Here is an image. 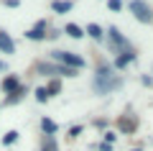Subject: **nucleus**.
<instances>
[{
    "label": "nucleus",
    "mask_w": 153,
    "mask_h": 151,
    "mask_svg": "<svg viewBox=\"0 0 153 151\" xmlns=\"http://www.w3.org/2000/svg\"><path fill=\"white\" fill-rule=\"evenodd\" d=\"M135 62V49H128V51H123V54H117L115 56V69H125L128 64H133Z\"/></svg>",
    "instance_id": "0eeeda50"
},
{
    "label": "nucleus",
    "mask_w": 153,
    "mask_h": 151,
    "mask_svg": "<svg viewBox=\"0 0 153 151\" xmlns=\"http://www.w3.org/2000/svg\"><path fill=\"white\" fill-rule=\"evenodd\" d=\"M117 125H120L123 133H135V128H138V118H135L133 113H128V110H125V115L117 120Z\"/></svg>",
    "instance_id": "423d86ee"
},
{
    "label": "nucleus",
    "mask_w": 153,
    "mask_h": 151,
    "mask_svg": "<svg viewBox=\"0 0 153 151\" xmlns=\"http://www.w3.org/2000/svg\"><path fill=\"white\" fill-rule=\"evenodd\" d=\"M23 36H26L28 41H46V36H49V33H46V31H38V28H28Z\"/></svg>",
    "instance_id": "dca6fc26"
},
{
    "label": "nucleus",
    "mask_w": 153,
    "mask_h": 151,
    "mask_svg": "<svg viewBox=\"0 0 153 151\" xmlns=\"http://www.w3.org/2000/svg\"><path fill=\"white\" fill-rule=\"evenodd\" d=\"M0 87H3V92H5V95H13V92L21 87V77H18V74H8V77H3Z\"/></svg>",
    "instance_id": "6e6552de"
},
{
    "label": "nucleus",
    "mask_w": 153,
    "mask_h": 151,
    "mask_svg": "<svg viewBox=\"0 0 153 151\" xmlns=\"http://www.w3.org/2000/svg\"><path fill=\"white\" fill-rule=\"evenodd\" d=\"M46 92H49V97L59 95V92H61V80H49V82H46Z\"/></svg>",
    "instance_id": "f3484780"
},
{
    "label": "nucleus",
    "mask_w": 153,
    "mask_h": 151,
    "mask_svg": "<svg viewBox=\"0 0 153 151\" xmlns=\"http://www.w3.org/2000/svg\"><path fill=\"white\" fill-rule=\"evenodd\" d=\"M18 141V131H8L5 136H3V146H13Z\"/></svg>",
    "instance_id": "a211bd4d"
},
{
    "label": "nucleus",
    "mask_w": 153,
    "mask_h": 151,
    "mask_svg": "<svg viewBox=\"0 0 153 151\" xmlns=\"http://www.w3.org/2000/svg\"><path fill=\"white\" fill-rule=\"evenodd\" d=\"M51 62H56V64H61V67H69V69H84L87 67V59L84 56H79V54H74V51H51Z\"/></svg>",
    "instance_id": "7ed1b4c3"
},
{
    "label": "nucleus",
    "mask_w": 153,
    "mask_h": 151,
    "mask_svg": "<svg viewBox=\"0 0 153 151\" xmlns=\"http://www.w3.org/2000/svg\"><path fill=\"white\" fill-rule=\"evenodd\" d=\"M107 8L112 13H120L123 11V0H107Z\"/></svg>",
    "instance_id": "aec40b11"
},
{
    "label": "nucleus",
    "mask_w": 153,
    "mask_h": 151,
    "mask_svg": "<svg viewBox=\"0 0 153 151\" xmlns=\"http://www.w3.org/2000/svg\"><path fill=\"white\" fill-rule=\"evenodd\" d=\"M82 125H71V128L69 131H66V136H69V138H79V133H82Z\"/></svg>",
    "instance_id": "412c9836"
},
{
    "label": "nucleus",
    "mask_w": 153,
    "mask_h": 151,
    "mask_svg": "<svg viewBox=\"0 0 153 151\" xmlns=\"http://www.w3.org/2000/svg\"><path fill=\"white\" fill-rule=\"evenodd\" d=\"M38 151H59L56 136H44V138H41V149H38Z\"/></svg>",
    "instance_id": "2eb2a0df"
},
{
    "label": "nucleus",
    "mask_w": 153,
    "mask_h": 151,
    "mask_svg": "<svg viewBox=\"0 0 153 151\" xmlns=\"http://www.w3.org/2000/svg\"><path fill=\"white\" fill-rule=\"evenodd\" d=\"M128 8H130V13L140 23H151L153 21V8L148 5L146 0H130V5H128Z\"/></svg>",
    "instance_id": "39448f33"
},
{
    "label": "nucleus",
    "mask_w": 153,
    "mask_h": 151,
    "mask_svg": "<svg viewBox=\"0 0 153 151\" xmlns=\"http://www.w3.org/2000/svg\"><path fill=\"white\" fill-rule=\"evenodd\" d=\"M36 100H38V103H49V100H51L49 92H46V87H36Z\"/></svg>",
    "instance_id": "6ab92c4d"
},
{
    "label": "nucleus",
    "mask_w": 153,
    "mask_h": 151,
    "mask_svg": "<svg viewBox=\"0 0 153 151\" xmlns=\"http://www.w3.org/2000/svg\"><path fill=\"white\" fill-rule=\"evenodd\" d=\"M0 51L3 54H16V44H13L8 31H0Z\"/></svg>",
    "instance_id": "1a4fd4ad"
},
{
    "label": "nucleus",
    "mask_w": 153,
    "mask_h": 151,
    "mask_svg": "<svg viewBox=\"0 0 153 151\" xmlns=\"http://www.w3.org/2000/svg\"><path fill=\"white\" fill-rule=\"evenodd\" d=\"M0 108H3V105H0Z\"/></svg>",
    "instance_id": "bb28decb"
},
{
    "label": "nucleus",
    "mask_w": 153,
    "mask_h": 151,
    "mask_svg": "<svg viewBox=\"0 0 153 151\" xmlns=\"http://www.w3.org/2000/svg\"><path fill=\"white\" fill-rule=\"evenodd\" d=\"M102 138H105V143H115L117 133H112V131H105V133H102Z\"/></svg>",
    "instance_id": "4be33fe9"
},
{
    "label": "nucleus",
    "mask_w": 153,
    "mask_h": 151,
    "mask_svg": "<svg viewBox=\"0 0 153 151\" xmlns=\"http://www.w3.org/2000/svg\"><path fill=\"white\" fill-rule=\"evenodd\" d=\"M92 87H94L97 95H110V92H115V90H120V87H123V77L115 72L112 64H107L105 59H97Z\"/></svg>",
    "instance_id": "f257e3e1"
},
{
    "label": "nucleus",
    "mask_w": 153,
    "mask_h": 151,
    "mask_svg": "<svg viewBox=\"0 0 153 151\" xmlns=\"http://www.w3.org/2000/svg\"><path fill=\"white\" fill-rule=\"evenodd\" d=\"M0 3H3L5 8H18L21 5V0H0Z\"/></svg>",
    "instance_id": "5701e85b"
},
{
    "label": "nucleus",
    "mask_w": 153,
    "mask_h": 151,
    "mask_svg": "<svg viewBox=\"0 0 153 151\" xmlns=\"http://www.w3.org/2000/svg\"><path fill=\"white\" fill-rule=\"evenodd\" d=\"M3 69H5V62H0V72H3Z\"/></svg>",
    "instance_id": "393cba45"
},
{
    "label": "nucleus",
    "mask_w": 153,
    "mask_h": 151,
    "mask_svg": "<svg viewBox=\"0 0 153 151\" xmlns=\"http://www.w3.org/2000/svg\"><path fill=\"white\" fill-rule=\"evenodd\" d=\"M130 151H140V149H130Z\"/></svg>",
    "instance_id": "a878e982"
},
{
    "label": "nucleus",
    "mask_w": 153,
    "mask_h": 151,
    "mask_svg": "<svg viewBox=\"0 0 153 151\" xmlns=\"http://www.w3.org/2000/svg\"><path fill=\"white\" fill-rule=\"evenodd\" d=\"M84 33H87L92 41H102V38H105V28H102V26H97V23H87Z\"/></svg>",
    "instance_id": "9d476101"
},
{
    "label": "nucleus",
    "mask_w": 153,
    "mask_h": 151,
    "mask_svg": "<svg viewBox=\"0 0 153 151\" xmlns=\"http://www.w3.org/2000/svg\"><path fill=\"white\" fill-rule=\"evenodd\" d=\"M61 33H66L69 38H82V36H84V28H82V26H76V23H66Z\"/></svg>",
    "instance_id": "ddd939ff"
},
{
    "label": "nucleus",
    "mask_w": 153,
    "mask_h": 151,
    "mask_svg": "<svg viewBox=\"0 0 153 151\" xmlns=\"http://www.w3.org/2000/svg\"><path fill=\"white\" fill-rule=\"evenodd\" d=\"M26 95H28V85H21L16 92H13V95H8V97H5V105H16V103H21Z\"/></svg>",
    "instance_id": "9b49d317"
},
{
    "label": "nucleus",
    "mask_w": 153,
    "mask_h": 151,
    "mask_svg": "<svg viewBox=\"0 0 153 151\" xmlns=\"http://www.w3.org/2000/svg\"><path fill=\"white\" fill-rule=\"evenodd\" d=\"M33 72L41 77H49V80H59V77H76L79 72L76 69H69V67H61L56 62H36L33 64Z\"/></svg>",
    "instance_id": "f03ea898"
},
{
    "label": "nucleus",
    "mask_w": 153,
    "mask_h": 151,
    "mask_svg": "<svg viewBox=\"0 0 153 151\" xmlns=\"http://www.w3.org/2000/svg\"><path fill=\"white\" fill-rule=\"evenodd\" d=\"M41 131H44V136H56V131H59V125L54 123L51 118H41Z\"/></svg>",
    "instance_id": "4468645a"
},
{
    "label": "nucleus",
    "mask_w": 153,
    "mask_h": 151,
    "mask_svg": "<svg viewBox=\"0 0 153 151\" xmlns=\"http://www.w3.org/2000/svg\"><path fill=\"white\" fill-rule=\"evenodd\" d=\"M107 49L112 51V54H123V51H128V49H133V44L128 41L125 36L120 33V28H115V26H110L107 31Z\"/></svg>",
    "instance_id": "20e7f679"
},
{
    "label": "nucleus",
    "mask_w": 153,
    "mask_h": 151,
    "mask_svg": "<svg viewBox=\"0 0 153 151\" xmlns=\"http://www.w3.org/2000/svg\"><path fill=\"white\" fill-rule=\"evenodd\" d=\"M71 0H51V11L54 13H59V16H64V13H69L71 11Z\"/></svg>",
    "instance_id": "f8f14e48"
},
{
    "label": "nucleus",
    "mask_w": 153,
    "mask_h": 151,
    "mask_svg": "<svg viewBox=\"0 0 153 151\" xmlns=\"http://www.w3.org/2000/svg\"><path fill=\"white\" fill-rule=\"evenodd\" d=\"M97 149H100V151H112V143H105V141H102V143H100Z\"/></svg>",
    "instance_id": "b1692460"
}]
</instances>
